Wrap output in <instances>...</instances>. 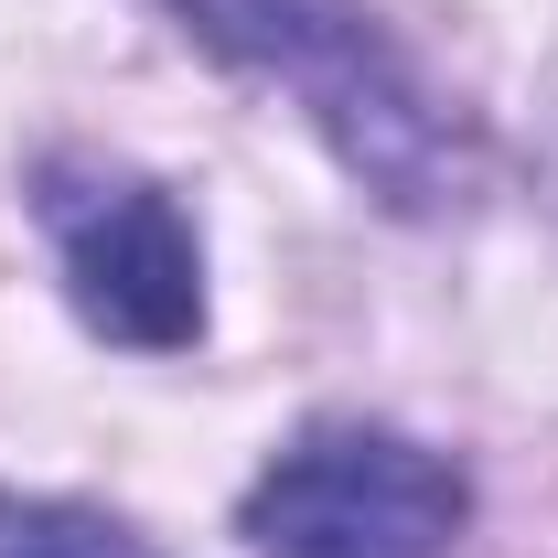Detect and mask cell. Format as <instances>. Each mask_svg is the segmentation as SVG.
Listing matches in <instances>:
<instances>
[{
    "label": "cell",
    "instance_id": "3",
    "mask_svg": "<svg viewBox=\"0 0 558 558\" xmlns=\"http://www.w3.org/2000/svg\"><path fill=\"white\" fill-rule=\"evenodd\" d=\"M44 226L65 247V290L75 312L130 354H183L205 333V247L194 215L140 172H86L54 161L44 172Z\"/></svg>",
    "mask_w": 558,
    "mask_h": 558
},
{
    "label": "cell",
    "instance_id": "2",
    "mask_svg": "<svg viewBox=\"0 0 558 558\" xmlns=\"http://www.w3.org/2000/svg\"><path fill=\"white\" fill-rule=\"evenodd\" d=\"M473 515L462 473L398 429H301L247 494V548L258 558H451Z\"/></svg>",
    "mask_w": 558,
    "mask_h": 558
},
{
    "label": "cell",
    "instance_id": "4",
    "mask_svg": "<svg viewBox=\"0 0 558 558\" xmlns=\"http://www.w3.org/2000/svg\"><path fill=\"white\" fill-rule=\"evenodd\" d=\"M0 558H161V548L130 537L119 515L44 505V494H0Z\"/></svg>",
    "mask_w": 558,
    "mask_h": 558
},
{
    "label": "cell",
    "instance_id": "1",
    "mask_svg": "<svg viewBox=\"0 0 558 558\" xmlns=\"http://www.w3.org/2000/svg\"><path fill=\"white\" fill-rule=\"evenodd\" d=\"M194 11L215 54L269 75L301 97V119L344 150L354 183H376L387 205H440L451 194V130L429 108V86L398 65V44L365 22V0H172Z\"/></svg>",
    "mask_w": 558,
    "mask_h": 558
}]
</instances>
